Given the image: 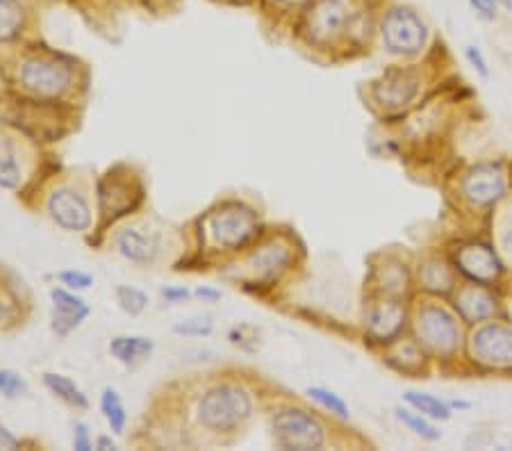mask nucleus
I'll return each mask as SVG.
<instances>
[{
	"instance_id": "obj_40",
	"label": "nucleus",
	"mask_w": 512,
	"mask_h": 451,
	"mask_svg": "<svg viewBox=\"0 0 512 451\" xmlns=\"http://www.w3.org/2000/svg\"><path fill=\"white\" fill-rule=\"evenodd\" d=\"M98 449H117V445H114V440L110 438H98Z\"/></svg>"
},
{
	"instance_id": "obj_6",
	"label": "nucleus",
	"mask_w": 512,
	"mask_h": 451,
	"mask_svg": "<svg viewBox=\"0 0 512 451\" xmlns=\"http://www.w3.org/2000/svg\"><path fill=\"white\" fill-rule=\"evenodd\" d=\"M355 12L349 0H312L303 16V30L315 44H330L353 26Z\"/></svg>"
},
{
	"instance_id": "obj_33",
	"label": "nucleus",
	"mask_w": 512,
	"mask_h": 451,
	"mask_svg": "<svg viewBox=\"0 0 512 451\" xmlns=\"http://www.w3.org/2000/svg\"><path fill=\"white\" fill-rule=\"evenodd\" d=\"M60 281L64 285H69L71 290H87V287H92L94 278L85 272H62Z\"/></svg>"
},
{
	"instance_id": "obj_13",
	"label": "nucleus",
	"mask_w": 512,
	"mask_h": 451,
	"mask_svg": "<svg viewBox=\"0 0 512 451\" xmlns=\"http://www.w3.org/2000/svg\"><path fill=\"white\" fill-rule=\"evenodd\" d=\"M48 212L55 224L69 233H82L92 226V212H89L87 201L73 190L53 192L48 201Z\"/></svg>"
},
{
	"instance_id": "obj_21",
	"label": "nucleus",
	"mask_w": 512,
	"mask_h": 451,
	"mask_svg": "<svg viewBox=\"0 0 512 451\" xmlns=\"http://www.w3.org/2000/svg\"><path fill=\"white\" fill-rule=\"evenodd\" d=\"M44 383L55 397H60L69 406H73V408H87L89 406L85 392H82L71 379H66V376L48 372V374H44Z\"/></svg>"
},
{
	"instance_id": "obj_26",
	"label": "nucleus",
	"mask_w": 512,
	"mask_h": 451,
	"mask_svg": "<svg viewBox=\"0 0 512 451\" xmlns=\"http://www.w3.org/2000/svg\"><path fill=\"white\" fill-rule=\"evenodd\" d=\"M392 363L406 374L417 372V369L424 367V351L415 342H403L399 344V351L392 354Z\"/></svg>"
},
{
	"instance_id": "obj_32",
	"label": "nucleus",
	"mask_w": 512,
	"mask_h": 451,
	"mask_svg": "<svg viewBox=\"0 0 512 451\" xmlns=\"http://www.w3.org/2000/svg\"><path fill=\"white\" fill-rule=\"evenodd\" d=\"M469 5H472V10L485 21L497 19V12L501 7L499 0H469Z\"/></svg>"
},
{
	"instance_id": "obj_4",
	"label": "nucleus",
	"mask_w": 512,
	"mask_h": 451,
	"mask_svg": "<svg viewBox=\"0 0 512 451\" xmlns=\"http://www.w3.org/2000/svg\"><path fill=\"white\" fill-rule=\"evenodd\" d=\"M415 333L419 344L437 356H451L460 347L458 319L437 303H424L417 310Z\"/></svg>"
},
{
	"instance_id": "obj_10",
	"label": "nucleus",
	"mask_w": 512,
	"mask_h": 451,
	"mask_svg": "<svg viewBox=\"0 0 512 451\" xmlns=\"http://www.w3.org/2000/svg\"><path fill=\"white\" fill-rule=\"evenodd\" d=\"M406 326V308L396 297H385L381 301H374L367 310L365 328L367 335L374 342H394L399 333Z\"/></svg>"
},
{
	"instance_id": "obj_23",
	"label": "nucleus",
	"mask_w": 512,
	"mask_h": 451,
	"mask_svg": "<svg viewBox=\"0 0 512 451\" xmlns=\"http://www.w3.org/2000/svg\"><path fill=\"white\" fill-rule=\"evenodd\" d=\"M23 28V7L19 0H0V41H10Z\"/></svg>"
},
{
	"instance_id": "obj_11",
	"label": "nucleus",
	"mask_w": 512,
	"mask_h": 451,
	"mask_svg": "<svg viewBox=\"0 0 512 451\" xmlns=\"http://www.w3.org/2000/svg\"><path fill=\"white\" fill-rule=\"evenodd\" d=\"M21 80L30 92L37 96L53 98L66 92L71 82V73L66 67L51 60H32L21 69Z\"/></svg>"
},
{
	"instance_id": "obj_19",
	"label": "nucleus",
	"mask_w": 512,
	"mask_h": 451,
	"mask_svg": "<svg viewBox=\"0 0 512 451\" xmlns=\"http://www.w3.org/2000/svg\"><path fill=\"white\" fill-rule=\"evenodd\" d=\"M292 262V253L283 244H269L262 246L260 251L253 253L251 267L260 278H276L283 269H287Z\"/></svg>"
},
{
	"instance_id": "obj_42",
	"label": "nucleus",
	"mask_w": 512,
	"mask_h": 451,
	"mask_svg": "<svg viewBox=\"0 0 512 451\" xmlns=\"http://www.w3.org/2000/svg\"><path fill=\"white\" fill-rule=\"evenodd\" d=\"M499 5H501V7H506L508 12H512V0H499Z\"/></svg>"
},
{
	"instance_id": "obj_41",
	"label": "nucleus",
	"mask_w": 512,
	"mask_h": 451,
	"mask_svg": "<svg viewBox=\"0 0 512 451\" xmlns=\"http://www.w3.org/2000/svg\"><path fill=\"white\" fill-rule=\"evenodd\" d=\"M278 3H283L287 7H299V5H310L312 0H278Z\"/></svg>"
},
{
	"instance_id": "obj_22",
	"label": "nucleus",
	"mask_w": 512,
	"mask_h": 451,
	"mask_svg": "<svg viewBox=\"0 0 512 451\" xmlns=\"http://www.w3.org/2000/svg\"><path fill=\"white\" fill-rule=\"evenodd\" d=\"M406 401L412 408L419 410L421 415H426L428 420L447 422L451 417V406L444 404L440 399H435L433 395H424V392H408Z\"/></svg>"
},
{
	"instance_id": "obj_8",
	"label": "nucleus",
	"mask_w": 512,
	"mask_h": 451,
	"mask_svg": "<svg viewBox=\"0 0 512 451\" xmlns=\"http://www.w3.org/2000/svg\"><path fill=\"white\" fill-rule=\"evenodd\" d=\"M508 180L506 171L501 169V164L494 162H481L469 171L462 180V196L476 205V208H487V205H494L506 196Z\"/></svg>"
},
{
	"instance_id": "obj_5",
	"label": "nucleus",
	"mask_w": 512,
	"mask_h": 451,
	"mask_svg": "<svg viewBox=\"0 0 512 451\" xmlns=\"http://www.w3.org/2000/svg\"><path fill=\"white\" fill-rule=\"evenodd\" d=\"M271 431H274L276 445L283 449L308 451L324 447L326 442L324 426L301 408L278 410L271 420Z\"/></svg>"
},
{
	"instance_id": "obj_27",
	"label": "nucleus",
	"mask_w": 512,
	"mask_h": 451,
	"mask_svg": "<svg viewBox=\"0 0 512 451\" xmlns=\"http://www.w3.org/2000/svg\"><path fill=\"white\" fill-rule=\"evenodd\" d=\"M117 301H119L123 313H128V315L144 313L146 306H148L146 292L137 290V287H130V285H119L117 287Z\"/></svg>"
},
{
	"instance_id": "obj_2",
	"label": "nucleus",
	"mask_w": 512,
	"mask_h": 451,
	"mask_svg": "<svg viewBox=\"0 0 512 451\" xmlns=\"http://www.w3.org/2000/svg\"><path fill=\"white\" fill-rule=\"evenodd\" d=\"M381 39L394 55H417L428 41V26L415 7L394 5L381 21Z\"/></svg>"
},
{
	"instance_id": "obj_24",
	"label": "nucleus",
	"mask_w": 512,
	"mask_h": 451,
	"mask_svg": "<svg viewBox=\"0 0 512 451\" xmlns=\"http://www.w3.org/2000/svg\"><path fill=\"white\" fill-rule=\"evenodd\" d=\"M101 408H103V415L107 424H110V429L114 433H123L126 429V408H123V401L119 397L117 390L112 388H105L103 390V397H101Z\"/></svg>"
},
{
	"instance_id": "obj_3",
	"label": "nucleus",
	"mask_w": 512,
	"mask_h": 451,
	"mask_svg": "<svg viewBox=\"0 0 512 451\" xmlns=\"http://www.w3.org/2000/svg\"><path fill=\"white\" fill-rule=\"evenodd\" d=\"M212 242L224 249H242L258 235V215L242 203H224L205 219Z\"/></svg>"
},
{
	"instance_id": "obj_38",
	"label": "nucleus",
	"mask_w": 512,
	"mask_h": 451,
	"mask_svg": "<svg viewBox=\"0 0 512 451\" xmlns=\"http://www.w3.org/2000/svg\"><path fill=\"white\" fill-rule=\"evenodd\" d=\"M0 445H3V449H12L16 447V438H12L5 429H0Z\"/></svg>"
},
{
	"instance_id": "obj_7",
	"label": "nucleus",
	"mask_w": 512,
	"mask_h": 451,
	"mask_svg": "<svg viewBox=\"0 0 512 451\" xmlns=\"http://www.w3.org/2000/svg\"><path fill=\"white\" fill-rule=\"evenodd\" d=\"M469 354L478 365L490 369L512 367V328L499 322L478 326L469 338Z\"/></svg>"
},
{
	"instance_id": "obj_39",
	"label": "nucleus",
	"mask_w": 512,
	"mask_h": 451,
	"mask_svg": "<svg viewBox=\"0 0 512 451\" xmlns=\"http://www.w3.org/2000/svg\"><path fill=\"white\" fill-rule=\"evenodd\" d=\"M503 251H506V258L512 265V231L506 237H503Z\"/></svg>"
},
{
	"instance_id": "obj_15",
	"label": "nucleus",
	"mask_w": 512,
	"mask_h": 451,
	"mask_svg": "<svg viewBox=\"0 0 512 451\" xmlns=\"http://www.w3.org/2000/svg\"><path fill=\"white\" fill-rule=\"evenodd\" d=\"M53 299V331L60 335V338H66L73 328H78L82 322H85L89 315V306L76 294L62 290V287H55L51 292Z\"/></svg>"
},
{
	"instance_id": "obj_35",
	"label": "nucleus",
	"mask_w": 512,
	"mask_h": 451,
	"mask_svg": "<svg viewBox=\"0 0 512 451\" xmlns=\"http://www.w3.org/2000/svg\"><path fill=\"white\" fill-rule=\"evenodd\" d=\"M73 447L80 449V451L92 449V442H89V431H87V426L82 424V422L76 424V436H73Z\"/></svg>"
},
{
	"instance_id": "obj_1",
	"label": "nucleus",
	"mask_w": 512,
	"mask_h": 451,
	"mask_svg": "<svg viewBox=\"0 0 512 451\" xmlns=\"http://www.w3.org/2000/svg\"><path fill=\"white\" fill-rule=\"evenodd\" d=\"M251 397L237 385H219L203 395L198 420L210 431H235L251 417Z\"/></svg>"
},
{
	"instance_id": "obj_34",
	"label": "nucleus",
	"mask_w": 512,
	"mask_h": 451,
	"mask_svg": "<svg viewBox=\"0 0 512 451\" xmlns=\"http://www.w3.org/2000/svg\"><path fill=\"white\" fill-rule=\"evenodd\" d=\"M467 60L472 62V67L481 73V76H490V71H487V62H485V57H483V53H481V48H476V46H467Z\"/></svg>"
},
{
	"instance_id": "obj_14",
	"label": "nucleus",
	"mask_w": 512,
	"mask_h": 451,
	"mask_svg": "<svg viewBox=\"0 0 512 451\" xmlns=\"http://www.w3.org/2000/svg\"><path fill=\"white\" fill-rule=\"evenodd\" d=\"M419 76L412 69H392L374 87L376 101L387 110H399L417 96Z\"/></svg>"
},
{
	"instance_id": "obj_36",
	"label": "nucleus",
	"mask_w": 512,
	"mask_h": 451,
	"mask_svg": "<svg viewBox=\"0 0 512 451\" xmlns=\"http://www.w3.org/2000/svg\"><path fill=\"white\" fill-rule=\"evenodd\" d=\"M162 294L169 301H180V299H187L189 297V292L185 290V287H178V290H176V287H164Z\"/></svg>"
},
{
	"instance_id": "obj_16",
	"label": "nucleus",
	"mask_w": 512,
	"mask_h": 451,
	"mask_svg": "<svg viewBox=\"0 0 512 451\" xmlns=\"http://www.w3.org/2000/svg\"><path fill=\"white\" fill-rule=\"evenodd\" d=\"M142 199V190L128 180H119L114 174L107 176L101 185V208L105 215H126V210H132L137 201Z\"/></svg>"
},
{
	"instance_id": "obj_9",
	"label": "nucleus",
	"mask_w": 512,
	"mask_h": 451,
	"mask_svg": "<svg viewBox=\"0 0 512 451\" xmlns=\"http://www.w3.org/2000/svg\"><path fill=\"white\" fill-rule=\"evenodd\" d=\"M453 265L472 283H481L487 287L497 283L503 274V262L499 260L497 253L487 244L478 242L458 246L456 253H453Z\"/></svg>"
},
{
	"instance_id": "obj_31",
	"label": "nucleus",
	"mask_w": 512,
	"mask_h": 451,
	"mask_svg": "<svg viewBox=\"0 0 512 451\" xmlns=\"http://www.w3.org/2000/svg\"><path fill=\"white\" fill-rule=\"evenodd\" d=\"M173 331L178 335H198V338H203V335L212 333V322L210 319H187V322L176 324Z\"/></svg>"
},
{
	"instance_id": "obj_29",
	"label": "nucleus",
	"mask_w": 512,
	"mask_h": 451,
	"mask_svg": "<svg viewBox=\"0 0 512 451\" xmlns=\"http://www.w3.org/2000/svg\"><path fill=\"white\" fill-rule=\"evenodd\" d=\"M21 180V171L19 164H16V158L10 151L0 153V187L5 190H14Z\"/></svg>"
},
{
	"instance_id": "obj_30",
	"label": "nucleus",
	"mask_w": 512,
	"mask_h": 451,
	"mask_svg": "<svg viewBox=\"0 0 512 451\" xmlns=\"http://www.w3.org/2000/svg\"><path fill=\"white\" fill-rule=\"evenodd\" d=\"M26 390H28V388H26V381H23L19 374H14V372H0V392H3L5 397L14 399V397L23 395V392H26Z\"/></svg>"
},
{
	"instance_id": "obj_18",
	"label": "nucleus",
	"mask_w": 512,
	"mask_h": 451,
	"mask_svg": "<svg viewBox=\"0 0 512 451\" xmlns=\"http://www.w3.org/2000/svg\"><path fill=\"white\" fill-rule=\"evenodd\" d=\"M419 281L421 287L431 294H451L456 292V272L447 260L440 258H428L419 269Z\"/></svg>"
},
{
	"instance_id": "obj_17",
	"label": "nucleus",
	"mask_w": 512,
	"mask_h": 451,
	"mask_svg": "<svg viewBox=\"0 0 512 451\" xmlns=\"http://www.w3.org/2000/svg\"><path fill=\"white\" fill-rule=\"evenodd\" d=\"M117 246L123 258L137 265H148L158 256V240L153 235L142 233L139 228H126L117 235Z\"/></svg>"
},
{
	"instance_id": "obj_25",
	"label": "nucleus",
	"mask_w": 512,
	"mask_h": 451,
	"mask_svg": "<svg viewBox=\"0 0 512 451\" xmlns=\"http://www.w3.org/2000/svg\"><path fill=\"white\" fill-rule=\"evenodd\" d=\"M396 417L408 426L410 431H415L417 436L424 440H437L440 438V431L435 429L426 415H421L419 410H408V408H396Z\"/></svg>"
},
{
	"instance_id": "obj_20",
	"label": "nucleus",
	"mask_w": 512,
	"mask_h": 451,
	"mask_svg": "<svg viewBox=\"0 0 512 451\" xmlns=\"http://www.w3.org/2000/svg\"><path fill=\"white\" fill-rule=\"evenodd\" d=\"M110 354L126 367H137L153 354V342L139 335H121L110 342Z\"/></svg>"
},
{
	"instance_id": "obj_28",
	"label": "nucleus",
	"mask_w": 512,
	"mask_h": 451,
	"mask_svg": "<svg viewBox=\"0 0 512 451\" xmlns=\"http://www.w3.org/2000/svg\"><path fill=\"white\" fill-rule=\"evenodd\" d=\"M308 395L315 399L317 404H321L326 410H330V413L342 417V420L349 417V406H346L344 399L340 395H335V392H330L326 388H308Z\"/></svg>"
},
{
	"instance_id": "obj_37",
	"label": "nucleus",
	"mask_w": 512,
	"mask_h": 451,
	"mask_svg": "<svg viewBox=\"0 0 512 451\" xmlns=\"http://www.w3.org/2000/svg\"><path fill=\"white\" fill-rule=\"evenodd\" d=\"M196 294L201 299H208V301H217L221 299V294L217 290H210V287H201V290H196Z\"/></svg>"
},
{
	"instance_id": "obj_12",
	"label": "nucleus",
	"mask_w": 512,
	"mask_h": 451,
	"mask_svg": "<svg viewBox=\"0 0 512 451\" xmlns=\"http://www.w3.org/2000/svg\"><path fill=\"white\" fill-rule=\"evenodd\" d=\"M453 308L460 315L462 322L467 324H483L492 319L499 310V299L487 290V285L469 283L456 287V297H453Z\"/></svg>"
}]
</instances>
